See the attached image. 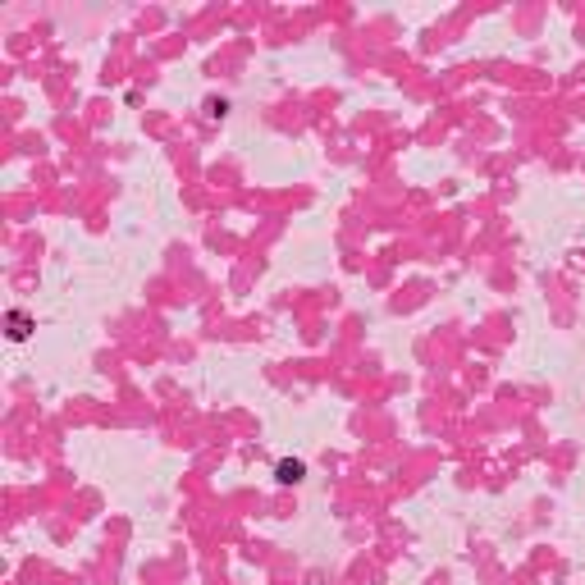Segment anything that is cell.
<instances>
[{"label":"cell","instance_id":"cell-1","mask_svg":"<svg viewBox=\"0 0 585 585\" xmlns=\"http://www.w3.org/2000/svg\"><path fill=\"white\" fill-rule=\"evenodd\" d=\"M275 471H279V480H284V485H297L302 475H307V462H302V458H284Z\"/></svg>","mask_w":585,"mask_h":585}]
</instances>
